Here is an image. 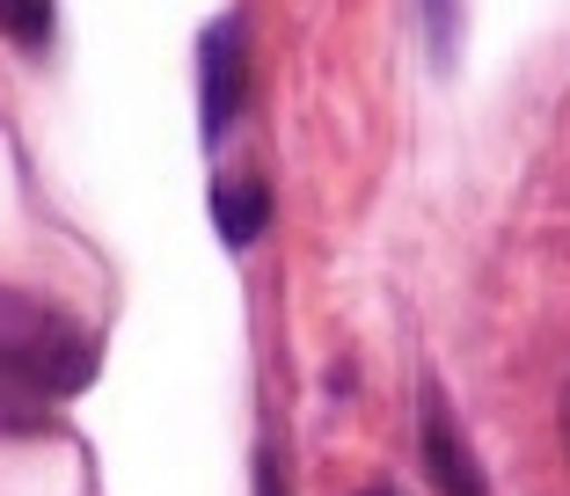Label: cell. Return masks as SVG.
Listing matches in <instances>:
<instances>
[{"label":"cell","mask_w":570,"mask_h":496,"mask_svg":"<svg viewBox=\"0 0 570 496\" xmlns=\"http://www.w3.org/2000/svg\"><path fill=\"white\" fill-rule=\"evenodd\" d=\"M88 380V350L73 344V321L37 315V329H8L0 307V416H30V401L73 395Z\"/></svg>","instance_id":"cell-1"},{"label":"cell","mask_w":570,"mask_h":496,"mask_svg":"<svg viewBox=\"0 0 570 496\" xmlns=\"http://www.w3.org/2000/svg\"><path fill=\"white\" fill-rule=\"evenodd\" d=\"M242 110V30L235 22H213L205 30V132H227Z\"/></svg>","instance_id":"cell-2"},{"label":"cell","mask_w":570,"mask_h":496,"mask_svg":"<svg viewBox=\"0 0 570 496\" xmlns=\"http://www.w3.org/2000/svg\"><path fill=\"white\" fill-rule=\"evenodd\" d=\"M424 467H432L439 496H490L483 467H475L469 446L453 438V424H446V409H439V401H432V416H424Z\"/></svg>","instance_id":"cell-3"},{"label":"cell","mask_w":570,"mask_h":496,"mask_svg":"<svg viewBox=\"0 0 570 496\" xmlns=\"http://www.w3.org/2000/svg\"><path fill=\"white\" fill-rule=\"evenodd\" d=\"M219 234H227V248H249L256 234H264V190H235V182H227V190H219Z\"/></svg>","instance_id":"cell-4"},{"label":"cell","mask_w":570,"mask_h":496,"mask_svg":"<svg viewBox=\"0 0 570 496\" xmlns=\"http://www.w3.org/2000/svg\"><path fill=\"white\" fill-rule=\"evenodd\" d=\"M0 30L22 37V44H45L51 37V0H0Z\"/></svg>","instance_id":"cell-5"},{"label":"cell","mask_w":570,"mask_h":496,"mask_svg":"<svg viewBox=\"0 0 570 496\" xmlns=\"http://www.w3.org/2000/svg\"><path fill=\"white\" fill-rule=\"evenodd\" d=\"M424 8H432V51L453 59V0H424Z\"/></svg>","instance_id":"cell-6"},{"label":"cell","mask_w":570,"mask_h":496,"mask_svg":"<svg viewBox=\"0 0 570 496\" xmlns=\"http://www.w3.org/2000/svg\"><path fill=\"white\" fill-rule=\"evenodd\" d=\"M556 430H563V453H570V380H563V401H556Z\"/></svg>","instance_id":"cell-7"},{"label":"cell","mask_w":570,"mask_h":496,"mask_svg":"<svg viewBox=\"0 0 570 496\" xmlns=\"http://www.w3.org/2000/svg\"><path fill=\"white\" fill-rule=\"evenodd\" d=\"M264 496H278V467H271V460H264Z\"/></svg>","instance_id":"cell-8"}]
</instances>
